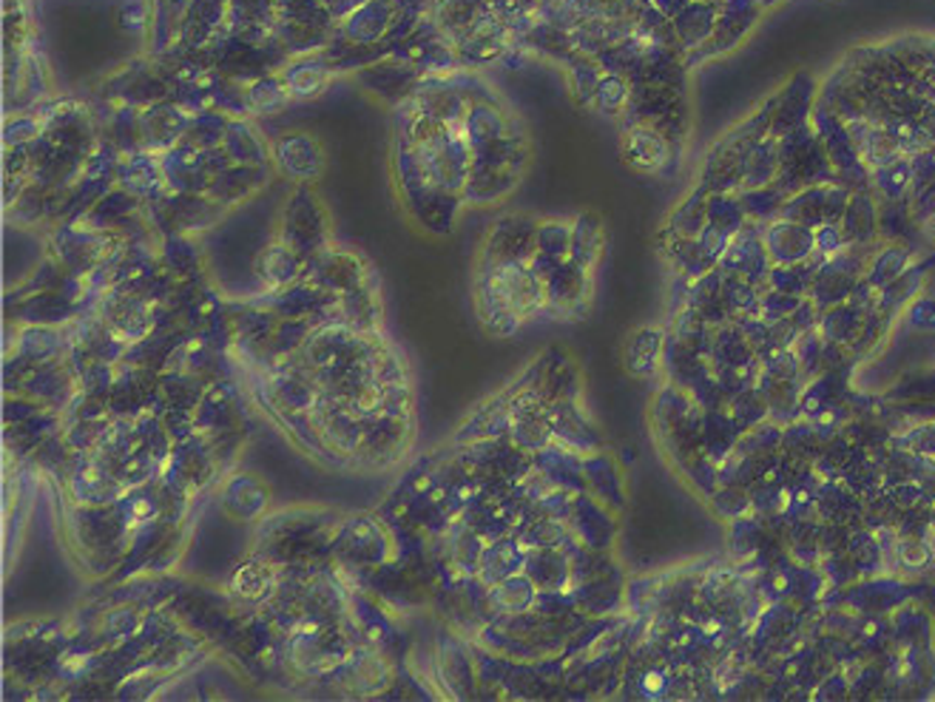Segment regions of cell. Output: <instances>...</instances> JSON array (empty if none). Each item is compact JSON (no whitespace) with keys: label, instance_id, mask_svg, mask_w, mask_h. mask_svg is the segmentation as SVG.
Returning <instances> with one entry per match:
<instances>
[{"label":"cell","instance_id":"16","mask_svg":"<svg viewBox=\"0 0 935 702\" xmlns=\"http://www.w3.org/2000/svg\"><path fill=\"white\" fill-rule=\"evenodd\" d=\"M896 563L905 566L907 572H927L935 563V546L924 535H898L896 544Z\"/></svg>","mask_w":935,"mask_h":702},{"label":"cell","instance_id":"21","mask_svg":"<svg viewBox=\"0 0 935 702\" xmlns=\"http://www.w3.org/2000/svg\"><path fill=\"white\" fill-rule=\"evenodd\" d=\"M907 316H910V324H913L915 330H935V302L933 299H919L910 305V310H907Z\"/></svg>","mask_w":935,"mask_h":702},{"label":"cell","instance_id":"18","mask_svg":"<svg viewBox=\"0 0 935 702\" xmlns=\"http://www.w3.org/2000/svg\"><path fill=\"white\" fill-rule=\"evenodd\" d=\"M629 98H631V89H629V82H626V77L620 75L600 77L598 91H594V103H598L600 112L620 114L623 109L629 105Z\"/></svg>","mask_w":935,"mask_h":702},{"label":"cell","instance_id":"6","mask_svg":"<svg viewBox=\"0 0 935 702\" xmlns=\"http://www.w3.org/2000/svg\"><path fill=\"white\" fill-rule=\"evenodd\" d=\"M814 94H816V82L810 80V75L793 77L785 89L777 94L771 135L785 137L791 135V131H796V128L808 126L810 109H814Z\"/></svg>","mask_w":935,"mask_h":702},{"label":"cell","instance_id":"9","mask_svg":"<svg viewBox=\"0 0 935 702\" xmlns=\"http://www.w3.org/2000/svg\"><path fill=\"white\" fill-rule=\"evenodd\" d=\"M879 210H875L873 194L868 191H854L847 202L845 217H842V231H845L847 245H870L879 237Z\"/></svg>","mask_w":935,"mask_h":702},{"label":"cell","instance_id":"3","mask_svg":"<svg viewBox=\"0 0 935 702\" xmlns=\"http://www.w3.org/2000/svg\"><path fill=\"white\" fill-rule=\"evenodd\" d=\"M763 242L771 265H802V261H810L819 256L816 254L814 228H808V225H802V222H793V219H785V217H779L777 222H771L768 228H765Z\"/></svg>","mask_w":935,"mask_h":702},{"label":"cell","instance_id":"25","mask_svg":"<svg viewBox=\"0 0 935 702\" xmlns=\"http://www.w3.org/2000/svg\"><path fill=\"white\" fill-rule=\"evenodd\" d=\"M708 3H722V0H708Z\"/></svg>","mask_w":935,"mask_h":702},{"label":"cell","instance_id":"19","mask_svg":"<svg viewBox=\"0 0 935 702\" xmlns=\"http://www.w3.org/2000/svg\"><path fill=\"white\" fill-rule=\"evenodd\" d=\"M259 270H262V277L268 279V282L282 284L296 273V261H293V256L287 254L285 247H270V251H265L262 259H259Z\"/></svg>","mask_w":935,"mask_h":702},{"label":"cell","instance_id":"7","mask_svg":"<svg viewBox=\"0 0 935 702\" xmlns=\"http://www.w3.org/2000/svg\"><path fill=\"white\" fill-rule=\"evenodd\" d=\"M663 350H666V336L663 330L657 328H640L635 330L626 342V350H623V361H626V370L637 379H651L657 375L659 365H663Z\"/></svg>","mask_w":935,"mask_h":702},{"label":"cell","instance_id":"4","mask_svg":"<svg viewBox=\"0 0 935 702\" xmlns=\"http://www.w3.org/2000/svg\"><path fill=\"white\" fill-rule=\"evenodd\" d=\"M759 12H763L759 0H722L719 3L717 29H714L708 43L700 46V58H712V54H722L733 49L748 35L751 26L759 21Z\"/></svg>","mask_w":935,"mask_h":702},{"label":"cell","instance_id":"15","mask_svg":"<svg viewBox=\"0 0 935 702\" xmlns=\"http://www.w3.org/2000/svg\"><path fill=\"white\" fill-rule=\"evenodd\" d=\"M754 518L742 515L737 518V521H731L728 546H731L733 558H740V561H751V558H756V554L763 552V546H765V532Z\"/></svg>","mask_w":935,"mask_h":702},{"label":"cell","instance_id":"17","mask_svg":"<svg viewBox=\"0 0 935 702\" xmlns=\"http://www.w3.org/2000/svg\"><path fill=\"white\" fill-rule=\"evenodd\" d=\"M712 507L717 509L719 518L726 521H737L742 515L754 512V501H751V489L742 484H719L717 493L712 495Z\"/></svg>","mask_w":935,"mask_h":702},{"label":"cell","instance_id":"14","mask_svg":"<svg viewBox=\"0 0 935 702\" xmlns=\"http://www.w3.org/2000/svg\"><path fill=\"white\" fill-rule=\"evenodd\" d=\"M728 412L742 430H754L763 421H771V407H768V398H765L759 384H751V387L733 393L731 401H728Z\"/></svg>","mask_w":935,"mask_h":702},{"label":"cell","instance_id":"2","mask_svg":"<svg viewBox=\"0 0 935 702\" xmlns=\"http://www.w3.org/2000/svg\"><path fill=\"white\" fill-rule=\"evenodd\" d=\"M847 202H850V191L838 182H819V186L802 188L796 194H791L779 210V217L793 219V222L816 225L824 222H842L847 210Z\"/></svg>","mask_w":935,"mask_h":702},{"label":"cell","instance_id":"12","mask_svg":"<svg viewBox=\"0 0 935 702\" xmlns=\"http://www.w3.org/2000/svg\"><path fill=\"white\" fill-rule=\"evenodd\" d=\"M870 186H873L884 200L898 202L901 196H907L910 188L915 186L913 159L898 157L893 159V163L882 165V168H873V171H870Z\"/></svg>","mask_w":935,"mask_h":702},{"label":"cell","instance_id":"1","mask_svg":"<svg viewBox=\"0 0 935 702\" xmlns=\"http://www.w3.org/2000/svg\"><path fill=\"white\" fill-rule=\"evenodd\" d=\"M540 299H543V291H540L538 279L521 265H503L481 288L484 310L495 307V314L512 321V328L521 321V316L531 314L540 305Z\"/></svg>","mask_w":935,"mask_h":702},{"label":"cell","instance_id":"23","mask_svg":"<svg viewBox=\"0 0 935 702\" xmlns=\"http://www.w3.org/2000/svg\"><path fill=\"white\" fill-rule=\"evenodd\" d=\"M691 0H651V7L657 9L659 15H666L668 21H674V17L680 15L682 9L689 7Z\"/></svg>","mask_w":935,"mask_h":702},{"label":"cell","instance_id":"13","mask_svg":"<svg viewBox=\"0 0 935 702\" xmlns=\"http://www.w3.org/2000/svg\"><path fill=\"white\" fill-rule=\"evenodd\" d=\"M708 225L717 228L719 233H726L728 240H733L748 225V214H745L740 196H733L731 191L708 194Z\"/></svg>","mask_w":935,"mask_h":702},{"label":"cell","instance_id":"8","mask_svg":"<svg viewBox=\"0 0 935 702\" xmlns=\"http://www.w3.org/2000/svg\"><path fill=\"white\" fill-rule=\"evenodd\" d=\"M719 21V3H708V0H691L689 7L682 9L680 15L674 17V35L686 49H700L712 40L714 29Z\"/></svg>","mask_w":935,"mask_h":702},{"label":"cell","instance_id":"5","mask_svg":"<svg viewBox=\"0 0 935 702\" xmlns=\"http://www.w3.org/2000/svg\"><path fill=\"white\" fill-rule=\"evenodd\" d=\"M623 159L635 168V171L643 174H657L668 165L671 157V145H668L666 135L657 131L654 126H645V123H637V126L626 128V135L620 140Z\"/></svg>","mask_w":935,"mask_h":702},{"label":"cell","instance_id":"11","mask_svg":"<svg viewBox=\"0 0 935 702\" xmlns=\"http://www.w3.org/2000/svg\"><path fill=\"white\" fill-rule=\"evenodd\" d=\"M910 268V251L905 245H887L879 247L870 259L868 270H864V284L884 291L887 284L896 282L905 270Z\"/></svg>","mask_w":935,"mask_h":702},{"label":"cell","instance_id":"24","mask_svg":"<svg viewBox=\"0 0 935 702\" xmlns=\"http://www.w3.org/2000/svg\"><path fill=\"white\" fill-rule=\"evenodd\" d=\"M930 231L935 233V210H933V217H930Z\"/></svg>","mask_w":935,"mask_h":702},{"label":"cell","instance_id":"10","mask_svg":"<svg viewBox=\"0 0 935 702\" xmlns=\"http://www.w3.org/2000/svg\"><path fill=\"white\" fill-rule=\"evenodd\" d=\"M777 177H779V137L768 135L748 151L745 165H742L740 191H754V188L773 186Z\"/></svg>","mask_w":935,"mask_h":702},{"label":"cell","instance_id":"22","mask_svg":"<svg viewBox=\"0 0 935 702\" xmlns=\"http://www.w3.org/2000/svg\"><path fill=\"white\" fill-rule=\"evenodd\" d=\"M847 691H850V688H847L845 677H838V674L831 677V680H824L822 688H819L822 700H838V697H847Z\"/></svg>","mask_w":935,"mask_h":702},{"label":"cell","instance_id":"20","mask_svg":"<svg viewBox=\"0 0 935 702\" xmlns=\"http://www.w3.org/2000/svg\"><path fill=\"white\" fill-rule=\"evenodd\" d=\"M814 237H816V254L824 256V259H831V256L842 254V251L847 247L845 231H842V222L816 225Z\"/></svg>","mask_w":935,"mask_h":702}]
</instances>
